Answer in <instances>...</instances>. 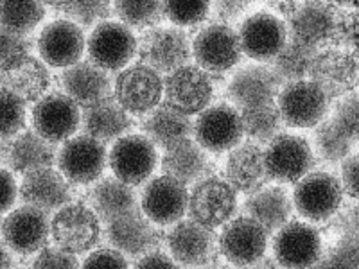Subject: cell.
Listing matches in <instances>:
<instances>
[{
    "instance_id": "obj_1",
    "label": "cell",
    "mask_w": 359,
    "mask_h": 269,
    "mask_svg": "<svg viewBox=\"0 0 359 269\" xmlns=\"http://www.w3.org/2000/svg\"><path fill=\"white\" fill-rule=\"evenodd\" d=\"M102 235L101 219L83 203L65 205L50 219V239L54 246L70 255L90 253Z\"/></svg>"
},
{
    "instance_id": "obj_2",
    "label": "cell",
    "mask_w": 359,
    "mask_h": 269,
    "mask_svg": "<svg viewBox=\"0 0 359 269\" xmlns=\"http://www.w3.org/2000/svg\"><path fill=\"white\" fill-rule=\"evenodd\" d=\"M237 210V192L224 178L208 176L189 191V219L207 230H216L233 219Z\"/></svg>"
},
{
    "instance_id": "obj_3",
    "label": "cell",
    "mask_w": 359,
    "mask_h": 269,
    "mask_svg": "<svg viewBox=\"0 0 359 269\" xmlns=\"http://www.w3.org/2000/svg\"><path fill=\"white\" fill-rule=\"evenodd\" d=\"M111 97L126 113L142 117L163 102V78L144 63H135L117 74Z\"/></svg>"
},
{
    "instance_id": "obj_4",
    "label": "cell",
    "mask_w": 359,
    "mask_h": 269,
    "mask_svg": "<svg viewBox=\"0 0 359 269\" xmlns=\"http://www.w3.org/2000/svg\"><path fill=\"white\" fill-rule=\"evenodd\" d=\"M86 53L90 63L108 74H118L137 56L139 41L130 27L107 20L92 29L86 40Z\"/></svg>"
},
{
    "instance_id": "obj_5",
    "label": "cell",
    "mask_w": 359,
    "mask_h": 269,
    "mask_svg": "<svg viewBox=\"0 0 359 269\" xmlns=\"http://www.w3.org/2000/svg\"><path fill=\"white\" fill-rule=\"evenodd\" d=\"M241 113L229 104L219 102L205 108L194 118L192 140L207 153H229L243 142Z\"/></svg>"
},
{
    "instance_id": "obj_6",
    "label": "cell",
    "mask_w": 359,
    "mask_h": 269,
    "mask_svg": "<svg viewBox=\"0 0 359 269\" xmlns=\"http://www.w3.org/2000/svg\"><path fill=\"white\" fill-rule=\"evenodd\" d=\"M108 165L117 179L130 187L144 185L158 165V149L146 134H124L108 151Z\"/></svg>"
},
{
    "instance_id": "obj_7",
    "label": "cell",
    "mask_w": 359,
    "mask_h": 269,
    "mask_svg": "<svg viewBox=\"0 0 359 269\" xmlns=\"http://www.w3.org/2000/svg\"><path fill=\"white\" fill-rule=\"evenodd\" d=\"M56 163L70 185L95 184L108 165L107 146L85 133L76 134L62 144Z\"/></svg>"
},
{
    "instance_id": "obj_8",
    "label": "cell",
    "mask_w": 359,
    "mask_h": 269,
    "mask_svg": "<svg viewBox=\"0 0 359 269\" xmlns=\"http://www.w3.org/2000/svg\"><path fill=\"white\" fill-rule=\"evenodd\" d=\"M338 9L327 2H300L297 11L287 18V40L318 50L334 47Z\"/></svg>"
},
{
    "instance_id": "obj_9",
    "label": "cell",
    "mask_w": 359,
    "mask_h": 269,
    "mask_svg": "<svg viewBox=\"0 0 359 269\" xmlns=\"http://www.w3.org/2000/svg\"><path fill=\"white\" fill-rule=\"evenodd\" d=\"M192 57L203 72L226 74L241 62V45L237 31L230 25L216 22L201 27L196 38L191 41Z\"/></svg>"
},
{
    "instance_id": "obj_10",
    "label": "cell",
    "mask_w": 359,
    "mask_h": 269,
    "mask_svg": "<svg viewBox=\"0 0 359 269\" xmlns=\"http://www.w3.org/2000/svg\"><path fill=\"white\" fill-rule=\"evenodd\" d=\"M262 153L266 174L278 184H297L313 169V149L309 142L298 134H277L271 142L266 144Z\"/></svg>"
},
{
    "instance_id": "obj_11",
    "label": "cell",
    "mask_w": 359,
    "mask_h": 269,
    "mask_svg": "<svg viewBox=\"0 0 359 269\" xmlns=\"http://www.w3.org/2000/svg\"><path fill=\"white\" fill-rule=\"evenodd\" d=\"M31 123L34 133L57 146L76 137L81 127V108L63 92H53L34 102Z\"/></svg>"
},
{
    "instance_id": "obj_12",
    "label": "cell",
    "mask_w": 359,
    "mask_h": 269,
    "mask_svg": "<svg viewBox=\"0 0 359 269\" xmlns=\"http://www.w3.org/2000/svg\"><path fill=\"white\" fill-rule=\"evenodd\" d=\"M343 188L338 178L329 172L316 171L294 184L293 208L311 223H322L334 216L343 203Z\"/></svg>"
},
{
    "instance_id": "obj_13",
    "label": "cell",
    "mask_w": 359,
    "mask_h": 269,
    "mask_svg": "<svg viewBox=\"0 0 359 269\" xmlns=\"http://www.w3.org/2000/svg\"><path fill=\"white\" fill-rule=\"evenodd\" d=\"M212 79L196 65H185L163 78V104L192 117L210 106Z\"/></svg>"
},
{
    "instance_id": "obj_14",
    "label": "cell",
    "mask_w": 359,
    "mask_h": 269,
    "mask_svg": "<svg viewBox=\"0 0 359 269\" xmlns=\"http://www.w3.org/2000/svg\"><path fill=\"white\" fill-rule=\"evenodd\" d=\"M140 63L155 72L171 74L189 65L192 57L191 40L187 33L178 27H155L144 34L139 41Z\"/></svg>"
},
{
    "instance_id": "obj_15",
    "label": "cell",
    "mask_w": 359,
    "mask_h": 269,
    "mask_svg": "<svg viewBox=\"0 0 359 269\" xmlns=\"http://www.w3.org/2000/svg\"><path fill=\"white\" fill-rule=\"evenodd\" d=\"M273 258L282 269H309L323 253L322 235L304 221H290L273 233Z\"/></svg>"
},
{
    "instance_id": "obj_16",
    "label": "cell",
    "mask_w": 359,
    "mask_h": 269,
    "mask_svg": "<svg viewBox=\"0 0 359 269\" xmlns=\"http://www.w3.org/2000/svg\"><path fill=\"white\" fill-rule=\"evenodd\" d=\"M49 214L29 205L11 210L0 226V241L17 255H34L49 244Z\"/></svg>"
},
{
    "instance_id": "obj_17",
    "label": "cell",
    "mask_w": 359,
    "mask_h": 269,
    "mask_svg": "<svg viewBox=\"0 0 359 269\" xmlns=\"http://www.w3.org/2000/svg\"><path fill=\"white\" fill-rule=\"evenodd\" d=\"M282 123L291 127H316L329 111V99L309 79L282 85L275 99Z\"/></svg>"
},
{
    "instance_id": "obj_18",
    "label": "cell",
    "mask_w": 359,
    "mask_h": 269,
    "mask_svg": "<svg viewBox=\"0 0 359 269\" xmlns=\"http://www.w3.org/2000/svg\"><path fill=\"white\" fill-rule=\"evenodd\" d=\"M309 81L322 90L327 99L345 97L358 86V56L355 50L327 47L314 56Z\"/></svg>"
},
{
    "instance_id": "obj_19",
    "label": "cell",
    "mask_w": 359,
    "mask_h": 269,
    "mask_svg": "<svg viewBox=\"0 0 359 269\" xmlns=\"http://www.w3.org/2000/svg\"><path fill=\"white\" fill-rule=\"evenodd\" d=\"M189 188L162 174L149 179L140 196V212L156 226H172L185 219Z\"/></svg>"
},
{
    "instance_id": "obj_20",
    "label": "cell",
    "mask_w": 359,
    "mask_h": 269,
    "mask_svg": "<svg viewBox=\"0 0 359 269\" xmlns=\"http://www.w3.org/2000/svg\"><path fill=\"white\" fill-rule=\"evenodd\" d=\"M217 248L230 264L250 268L261 261L268 249V233L250 217H233L217 237Z\"/></svg>"
},
{
    "instance_id": "obj_21",
    "label": "cell",
    "mask_w": 359,
    "mask_h": 269,
    "mask_svg": "<svg viewBox=\"0 0 359 269\" xmlns=\"http://www.w3.org/2000/svg\"><path fill=\"white\" fill-rule=\"evenodd\" d=\"M241 53L259 63L271 62L287 43V27L271 13H253L237 31Z\"/></svg>"
},
{
    "instance_id": "obj_22",
    "label": "cell",
    "mask_w": 359,
    "mask_h": 269,
    "mask_svg": "<svg viewBox=\"0 0 359 269\" xmlns=\"http://www.w3.org/2000/svg\"><path fill=\"white\" fill-rule=\"evenodd\" d=\"M36 47L45 65L65 70L83 60L86 36L81 27L65 18H57L41 29Z\"/></svg>"
},
{
    "instance_id": "obj_23",
    "label": "cell",
    "mask_w": 359,
    "mask_h": 269,
    "mask_svg": "<svg viewBox=\"0 0 359 269\" xmlns=\"http://www.w3.org/2000/svg\"><path fill=\"white\" fill-rule=\"evenodd\" d=\"M169 257L185 269H200L214 261L217 237L191 219H182L168 233Z\"/></svg>"
},
{
    "instance_id": "obj_24",
    "label": "cell",
    "mask_w": 359,
    "mask_h": 269,
    "mask_svg": "<svg viewBox=\"0 0 359 269\" xmlns=\"http://www.w3.org/2000/svg\"><path fill=\"white\" fill-rule=\"evenodd\" d=\"M104 232L110 248L126 258L144 257L146 253L155 251L158 242L155 224L140 212V208H135L131 212L107 223Z\"/></svg>"
},
{
    "instance_id": "obj_25",
    "label": "cell",
    "mask_w": 359,
    "mask_h": 269,
    "mask_svg": "<svg viewBox=\"0 0 359 269\" xmlns=\"http://www.w3.org/2000/svg\"><path fill=\"white\" fill-rule=\"evenodd\" d=\"M282 88L280 79L266 65H246L232 76L226 88L230 102L236 110L275 102Z\"/></svg>"
},
{
    "instance_id": "obj_26",
    "label": "cell",
    "mask_w": 359,
    "mask_h": 269,
    "mask_svg": "<svg viewBox=\"0 0 359 269\" xmlns=\"http://www.w3.org/2000/svg\"><path fill=\"white\" fill-rule=\"evenodd\" d=\"M18 196L24 205L38 208L41 212H57L72 201L70 184L54 167H43L22 176Z\"/></svg>"
},
{
    "instance_id": "obj_27",
    "label": "cell",
    "mask_w": 359,
    "mask_h": 269,
    "mask_svg": "<svg viewBox=\"0 0 359 269\" xmlns=\"http://www.w3.org/2000/svg\"><path fill=\"white\" fill-rule=\"evenodd\" d=\"M60 79L63 94L72 99L79 108L92 106L101 99L110 97L114 88L110 74L90 63L88 60H81L63 70Z\"/></svg>"
},
{
    "instance_id": "obj_28",
    "label": "cell",
    "mask_w": 359,
    "mask_h": 269,
    "mask_svg": "<svg viewBox=\"0 0 359 269\" xmlns=\"http://www.w3.org/2000/svg\"><path fill=\"white\" fill-rule=\"evenodd\" d=\"M224 179L236 192L252 194L268 181L264 167V153L259 144L241 142L232 151L224 163Z\"/></svg>"
},
{
    "instance_id": "obj_29",
    "label": "cell",
    "mask_w": 359,
    "mask_h": 269,
    "mask_svg": "<svg viewBox=\"0 0 359 269\" xmlns=\"http://www.w3.org/2000/svg\"><path fill=\"white\" fill-rule=\"evenodd\" d=\"M293 200L290 192L278 185H269L248 194L245 203L246 217L261 224L268 235H273L293 216Z\"/></svg>"
},
{
    "instance_id": "obj_30",
    "label": "cell",
    "mask_w": 359,
    "mask_h": 269,
    "mask_svg": "<svg viewBox=\"0 0 359 269\" xmlns=\"http://www.w3.org/2000/svg\"><path fill=\"white\" fill-rule=\"evenodd\" d=\"M83 133L101 144L115 142L128 134L131 127V115L121 108L114 97H104L81 111Z\"/></svg>"
},
{
    "instance_id": "obj_31",
    "label": "cell",
    "mask_w": 359,
    "mask_h": 269,
    "mask_svg": "<svg viewBox=\"0 0 359 269\" xmlns=\"http://www.w3.org/2000/svg\"><path fill=\"white\" fill-rule=\"evenodd\" d=\"M56 156V146L41 139L33 130H24L15 139H11L6 160L13 174L24 176L36 169L54 167Z\"/></svg>"
},
{
    "instance_id": "obj_32",
    "label": "cell",
    "mask_w": 359,
    "mask_h": 269,
    "mask_svg": "<svg viewBox=\"0 0 359 269\" xmlns=\"http://www.w3.org/2000/svg\"><path fill=\"white\" fill-rule=\"evenodd\" d=\"M192 117L172 110L168 104H160L158 108L147 113L142 124L144 134L151 140L153 146L162 151H169L178 144L192 139Z\"/></svg>"
},
{
    "instance_id": "obj_33",
    "label": "cell",
    "mask_w": 359,
    "mask_h": 269,
    "mask_svg": "<svg viewBox=\"0 0 359 269\" xmlns=\"http://www.w3.org/2000/svg\"><path fill=\"white\" fill-rule=\"evenodd\" d=\"M0 88L17 95L25 104L38 102L50 88V72L41 60L29 56L9 72L0 74Z\"/></svg>"
},
{
    "instance_id": "obj_34",
    "label": "cell",
    "mask_w": 359,
    "mask_h": 269,
    "mask_svg": "<svg viewBox=\"0 0 359 269\" xmlns=\"http://www.w3.org/2000/svg\"><path fill=\"white\" fill-rule=\"evenodd\" d=\"M90 208L102 223H110L139 208V201L133 187L111 176V178H99L95 181L90 191Z\"/></svg>"
},
{
    "instance_id": "obj_35",
    "label": "cell",
    "mask_w": 359,
    "mask_h": 269,
    "mask_svg": "<svg viewBox=\"0 0 359 269\" xmlns=\"http://www.w3.org/2000/svg\"><path fill=\"white\" fill-rule=\"evenodd\" d=\"M208 169V156L192 139L163 151L162 171L182 185H196L205 178Z\"/></svg>"
},
{
    "instance_id": "obj_36",
    "label": "cell",
    "mask_w": 359,
    "mask_h": 269,
    "mask_svg": "<svg viewBox=\"0 0 359 269\" xmlns=\"http://www.w3.org/2000/svg\"><path fill=\"white\" fill-rule=\"evenodd\" d=\"M314 56H316L314 50L287 40L280 53L271 60L269 69L273 70L282 85L304 81V79H309Z\"/></svg>"
},
{
    "instance_id": "obj_37",
    "label": "cell",
    "mask_w": 359,
    "mask_h": 269,
    "mask_svg": "<svg viewBox=\"0 0 359 269\" xmlns=\"http://www.w3.org/2000/svg\"><path fill=\"white\" fill-rule=\"evenodd\" d=\"M241 113L243 131L253 144H268L282 133V117L275 102L246 108Z\"/></svg>"
},
{
    "instance_id": "obj_38",
    "label": "cell",
    "mask_w": 359,
    "mask_h": 269,
    "mask_svg": "<svg viewBox=\"0 0 359 269\" xmlns=\"http://www.w3.org/2000/svg\"><path fill=\"white\" fill-rule=\"evenodd\" d=\"M45 18L41 2H0V29L18 36H27Z\"/></svg>"
},
{
    "instance_id": "obj_39",
    "label": "cell",
    "mask_w": 359,
    "mask_h": 269,
    "mask_svg": "<svg viewBox=\"0 0 359 269\" xmlns=\"http://www.w3.org/2000/svg\"><path fill=\"white\" fill-rule=\"evenodd\" d=\"M314 140H316V149L320 156L327 162H343L352 155V149L355 146L354 140L339 131L331 118H325L316 126Z\"/></svg>"
},
{
    "instance_id": "obj_40",
    "label": "cell",
    "mask_w": 359,
    "mask_h": 269,
    "mask_svg": "<svg viewBox=\"0 0 359 269\" xmlns=\"http://www.w3.org/2000/svg\"><path fill=\"white\" fill-rule=\"evenodd\" d=\"M60 9L65 15V20L72 22L78 27H97L99 24L107 22L114 13L111 2H57L49 4Z\"/></svg>"
},
{
    "instance_id": "obj_41",
    "label": "cell",
    "mask_w": 359,
    "mask_h": 269,
    "mask_svg": "<svg viewBox=\"0 0 359 269\" xmlns=\"http://www.w3.org/2000/svg\"><path fill=\"white\" fill-rule=\"evenodd\" d=\"M114 13L130 29H147L163 18L162 2H114Z\"/></svg>"
},
{
    "instance_id": "obj_42",
    "label": "cell",
    "mask_w": 359,
    "mask_h": 269,
    "mask_svg": "<svg viewBox=\"0 0 359 269\" xmlns=\"http://www.w3.org/2000/svg\"><path fill=\"white\" fill-rule=\"evenodd\" d=\"M27 120V106L22 99L0 88V140H11L20 134Z\"/></svg>"
},
{
    "instance_id": "obj_43",
    "label": "cell",
    "mask_w": 359,
    "mask_h": 269,
    "mask_svg": "<svg viewBox=\"0 0 359 269\" xmlns=\"http://www.w3.org/2000/svg\"><path fill=\"white\" fill-rule=\"evenodd\" d=\"M210 2H162L163 18L180 27H194L207 20Z\"/></svg>"
},
{
    "instance_id": "obj_44",
    "label": "cell",
    "mask_w": 359,
    "mask_h": 269,
    "mask_svg": "<svg viewBox=\"0 0 359 269\" xmlns=\"http://www.w3.org/2000/svg\"><path fill=\"white\" fill-rule=\"evenodd\" d=\"M309 269H359L355 237L345 239L329 251L322 253L318 261L314 262Z\"/></svg>"
},
{
    "instance_id": "obj_45",
    "label": "cell",
    "mask_w": 359,
    "mask_h": 269,
    "mask_svg": "<svg viewBox=\"0 0 359 269\" xmlns=\"http://www.w3.org/2000/svg\"><path fill=\"white\" fill-rule=\"evenodd\" d=\"M31 56V45L24 36L0 29V74L9 72Z\"/></svg>"
},
{
    "instance_id": "obj_46",
    "label": "cell",
    "mask_w": 359,
    "mask_h": 269,
    "mask_svg": "<svg viewBox=\"0 0 359 269\" xmlns=\"http://www.w3.org/2000/svg\"><path fill=\"white\" fill-rule=\"evenodd\" d=\"M358 94L352 92V94L341 97V101L336 104L334 115L331 117V120L334 123V126L339 131L347 134L348 139H352L355 142L358 140L359 133V118H358Z\"/></svg>"
},
{
    "instance_id": "obj_47",
    "label": "cell",
    "mask_w": 359,
    "mask_h": 269,
    "mask_svg": "<svg viewBox=\"0 0 359 269\" xmlns=\"http://www.w3.org/2000/svg\"><path fill=\"white\" fill-rule=\"evenodd\" d=\"M78 257L70 253L62 251L56 246H45L41 251L36 253V258L31 269H79Z\"/></svg>"
},
{
    "instance_id": "obj_48",
    "label": "cell",
    "mask_w": 359,
    "mask_h": 269,
    "mask_svg": "<svg viewBox=\"0 0 359 269\" xmlns=\"http://www.w3.org/2000/svg\"><path fill=\"white\" fill-rule=\"evenodd\" d=\"M79 269H130V264L128 258L114 248H101L90 251Z\"/></svg>"
},
{
    "instance_id": "obj_49",
    "label": "cell",
    "mask_w": 359,
    "mask_h": 269,
    "mask_svg": "<svg viewBox=\"0 0 359 269\" xmlns=\"http://www.w3.org/2000/svg\"><path fill=\"white\" fill-rule=\"evenodd\" d=\"M18 187L17 176L13 174L9 169L0 167V216L11 212L15 203L18 201Z\"/></svg>"
},
{
    "instance_id": "obj_50",
    "label": "cell",
    "mask_w": 359,
    "mask_h": 269,
    "mask_svg": "<svg viewBox=\"0 0 359 269\" xmlns=\"http://www.w3.org/2000/svg\"><path fill=\"white\" fill-rule=\"evenodd\" d=\"M338 181L343 188V194H347L351 200L358 198V156L351 155L343 160L341 176Z\"/></svg>"
},
{
    "instance_id": "obj_51",
    "label": "cell",
    "mask_w": 359,
    "mask_h": 269,
    "mask_svg": "<svg viewBox=\"0 0 359 269\" xmlns=\"http://www.w3.org/2000/svg\"><path fill=\"white\" fill-rule=\"evenodd\" d=\"M212 8L216 9V15L219 18V24L230 25V22H236L237 18H241L246 13V9L250 8L248 2H237V0H221L212 4Z\"/></svg>"
},
{
    "instance_id": "obj_52",
    "label": "cell",
    "mask_w": 359,
    "mask_h": 269,
    "mask_svg": "<svg viewBox=\"0 0 359 269\" xmlns=\"http://www.w3.org/2000/svg\"><path fill=\"white\" fill-rule=\"evenodd\" d=\"M133 269H180V265L169 257L168 253L155 249V251L146 253L144 257L135 262Z\"/></svg>"
},
{
    "instance_id": "obj_53",
    "label": "cell",
    "mask_w": 359,
    "mask_h": 269,
    "mask_svg": "<svg viewBox=\"0 0 359 269\" xmlns=\"http://www.w3.org/2000/svg\"><path fill=\"white\" fill-rule=\"evenodd\" d=\"M0 269H13V253L0 241Z\"/></svg>"
},
{
    "instance_id": "obj_54",
    "label": "cell",
    "mask_w": 359,
    "mask_h": 269,
    "mask_svg": "<svg viewBox=\"0 0 359 269\" xmlns=\"http://www.w3.org/2000/svg\"><path fill=\"white\" fill-rule=\"evenodd\" d=\"M245 269H282V268L277 264V262H275L273 257L268 258V257H266V255H264V257H262L261 261L255 262V264L250 265V268H245Z\"/></svg>"
},
{
    "instance_id": "obj_55",
    "label": "cell",
    "mask_w": 359,
    "mask_h": 269,
    "mask_svg": "<svg viewBox=\"0 0 359 269\" xmlns=\"http://www.w3.org/2000/svg\"><path fill=\"white\" fill-rule=\"evenodd\" d=\"M298 6H300V2H278V4H273V8L280 9L282 15L290 18L291 15H293V13L297 11Z\"/></svg>"
},
{
    "instance_id": "obj_56",
    "label": "cell",
    "mask_w": 359,
    "mask_h": 269,
    "mask_svg": "<svg viewBox=\"0 0 359 269\" xmlns=\"http://www.w3.org/2000/svg\"><path fill=\"white\" fill-rule=\"evenodd\" d=\"M200 269H203V268H200Z\"/></svg>"
}]
</instances>
